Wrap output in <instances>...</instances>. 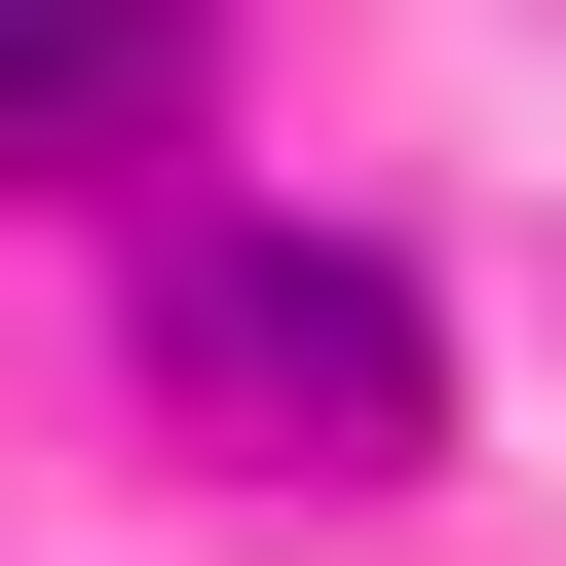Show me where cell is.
<instances>
[{"label": "cell", "instance_id": "obj_1", "mask_svg": "<svg viewBox=\"0 0 566 566\" xmlns=\"http://www.w3.org/2000/svg\"><path fill=\"white\" fill-rule=\"evenodd\" d=\"M151 416L378 491V453L453 416V340H416V264H378V227H189V264H151Z\"/></svg>", "mask_w": 566, "mask_h": 566}, {"label": "cell", "instance_id": "obj_2", "mask_svg": "<svg viewBox=\"0 0 566 566\" xmlns=\"http://www.w3.org/2000/svg\"><path fill=\"white\" fill-rule=\"evenodd\" d=\"M151 114H189V0H0V189H76Z\"/></svg>", "mask_w": 566, "mask_h": 566}]
</instances>
